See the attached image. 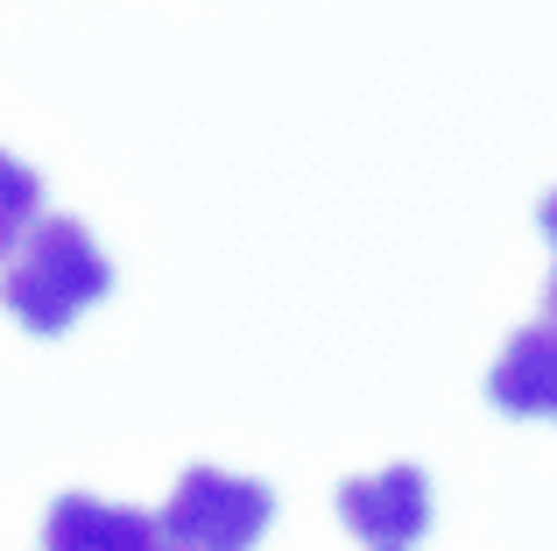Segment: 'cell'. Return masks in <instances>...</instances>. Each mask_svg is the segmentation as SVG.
<instances>
[{
	"instance_id": "6da1fadb",
	"label": "cell",
	"mask_w": 557,
	"mask_h": 551,
	"mask_svg": "<svg viewBox=\"0 0 557 551\" xmlns=\"http://www.w3.org/2000/svg\"><path fill=\"white\" fill-rule=\"evenodd\" d=\"M107 290H113V262L99 255V241L78 220H36L0 262V304L28 332H64Z\"/></svg>"
},
{
	"instance_id": "7a4b0ae2",
	"label": "cell",
	"mask_w": 557,
	"mask_h": 551,
	"mask_svg": "<svg viewBox=\"0 0 557 551\" xmlns=\"http://www.w3.org/2000/svg\"><path fill=\"white\" fill-rule=\"evenodd\" d=\"M269 516H275V495L261 481H240L226 467H190L177 495H170V510L156 516V530L184 551H255Z\"/></svg>"
},
{
	"instance_id": "3957f363",
	"label": "cell",
	"mask_w": 557,
	"mask_h": 551,
	"mask_svg": "<svg viewBox=\"0 0 557 551\" xmlns=\"http://www.w3.org/2000/svg\"><path fill=\"white\" fill-rule=\"evenodd\" d=\"M339 516H346V530L368 538L374 551H403L431 530V481H423L417 467H388V474H368V481H346Z\"/></svg>"
},
{
	"instance_id": "277c9868",
	"label": "cell",
	"mask_w": 557,
	"mask_h": 551,
	"mask_svg": "<svg viewBox=\"0 0 557 551\" xmlns=\"http://www.w3.org/2000/svg\"><path fill=\"white\" fill-rule=\"evenodd\" d=\"M156 516L99 495H64L42 516V551H156Z\"/></svg>"
},
{
	"instance_id": "5b68a950",
	"label": "cell",
	"mask_w": 557,
	"mask_h": 551,
	"mask_svg": "<svg viewBox=\"0 0 557 551\" xmlns=\"http://www.w3.org/2000/svg\"><path fill=\"white\" fill-rule=\"evenodd\" d=\"M550 396H557V346H550V326H530L494 360V403L516 417H544Z\"/></svg>"
},
{
	"instance_id": "8992f818",
	"label": "cell",
	"mask_w": 557,
	"mask_h": 551,
	"mask_svg": "<svg viewBox=\"0 0 557 551\" xmlns=\"http://www.w3.org/2000/svg\"><path fill=\"white\" fill-rule=\"evenodd\" d=\"M42 220V177L22 163V156L0 149V262L14 255V241Z\"/></svg>"
},
{
	"instance_id": "52a82bcc",
	"label": "cell",
	"mask_w": 557,
	"mask_h": 551,
	"mask_svg": "<svg viewBox=\"0 0 557 551\" xmlns=\"http://www.w3.org/2000/svg\"><path fill=\"white\" fill-rule=\"evenodd\" d=\"M156 551H184V544H170V538H156Z\"/></svg>"
}]
</instances>
